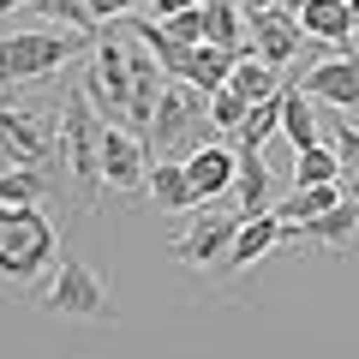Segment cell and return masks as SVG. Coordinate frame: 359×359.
Wrapping results in <instances>:
<instances>
[{
  "instance_id": "obj_1",
  "label": "cell",
  "mask_w": 359,
  "mask_h": 359,
  "mask_svg": "<svg viewBox=\"0 0 359 359\" xmlns=\"http://www.w3.org/2000/svg\"><path fill=\"white\" fill-rule=\"evenodd\" d=\"M210 132H216V120H210V96L204 90H192L186 78L162 84L156 114H150V126H144L150 162H186L198 144H210Z\"/></svg>"
},
{
  "instance_id": "obj_2",
  "label": "cell",
  "mask_w": 359,
  "mask_h": 359,
  "mask_svg": "<svg viewBox=\"0 0 359 359\" xmlns=\"http://www.w3.org/2000/svg\"><path fill=\"white\" fill-rule=\"evenodd\" d=\"M60 257V228L36 204H0V282L30 287Z\"/></svg>"
},
{
  "instance_id": "obj_3",
  "label": "cell",
  "mask_w": 359,
  "mask_h": 359,
  "mask_svg": "<svg viewBox=\"0 0 359 359\" xmlns=\"http://www.w3.org/2000/svg\"><path fill=\"white\" fill-rule=\"evenodd\" d=\"M102 132L108 120L90 108L84 90L60 102V162L78 186V210H96V198H102Z\"/></svg>"
},
{
  "instance_id": "obj_4",
  "label": "cell",
  "mask_w": 359,
  "mask_h": 359,
  "mask_svg": "<svg viewBox=\"0 0 359 359\" xmlns=\"http://www.w3.org/2000/svg\"><path fill=\"white\" fill-rule=\"evenodd\" d=\"M84 30H13L0 36V90L36 84V78H54L66 60L84 54Z\"/></svg>"
},
{
  "instance_id": "obj_5",
  "label": "cell",
  "mask_w": 359,
  "mask_h": 359,
  "mask_svg": "<svg viewBox=\"0 0 359 359\" xmlns=\"http://www.w3.org/2000/svg\"><path fill=\"white\" fill-rule=\"evenodd\" d=\"M42 311H48V318H78V323H120L114 299H108V282L72 252L54 257L48 287H42Z\"/></svg>"
},
{
  "instance_id": "obj_6",
  "label": "cell",
  "mask_w": 359,
  "mask_h": 359,
  "mask_svg": "<svg viewBox=\"0 0 359 359\" xmlns=\"http://www.w3.org/2000/svg\"><path fill=\"white\" fill-rule=\"evenodd\" d=\"M84 96L90 108L108 120V126H126L132 120V60H126V36H96V54H90L84 72Z\"/></svg>"
},
{
  "instance_id": "obj_7",
  "label": "cell",
  "mask_w": 359,
  "mask_h": 359,
  "mask_svg": "<svg viewBox=\"0 0 359 359\" xmlns=\"http://www.w3.org/2000/svg\"><path fill=\"white\" fill-rule=\"evenodd\" d=\"M240 222H245V216H240L233 204H198V210H192V228L180 233L168 252H174V264H186V269H210V264L228 257Z\"/></svg>"
},
{
  "instance_id": "obj_8",
  "label": "cell",
  "mask_w": 359,
  "mask_h": 359,
  "mask_svg": "<svg viewBox=\"0 0 359 359\" xmlns=\"http://www.w3.org/2000/svg\"><path fill=\"white\" fill-rule=\"evenodd\" d=\"M60 150V126L25 114V108H0V156L6 168H48Z\"/></svg>"
},
{
  "instance_id": "obj_9",
  "label": "cell",
  "mask_w": 359,
  "mask_h": 359,
  "mask_svg": "<svg viewBox=\"0 0 359 359\" xmlns=\"http://www.w3.org/2000/svg\"><path fill=\"white\" fill-rule=\"evenodd\" d=\"M102 186L120 192V198L150 186V144H144V132H132V126L102 132Z\"/></svg>"
},
{
  "instance_id": "obj_10",
  "label": "cell",
  "mask_w": 359,
  "mask_h": 359,
  "mask_svg": "<svg viewBox=\"0 0 359 359\" xmlns=\"http://www.w3.org/2000/svg\"><path fill=\"white\" fill-rule=\"evenodd\" d=\"M299 90H306L311 102H330V108H341V114L353 120L359 114V54L335 48L330 60H318L306 78H299Z\"/></svg>"
},
{
  "instance_id": "obj_11",
  "label": "cell",
  "mask_w": 359,
  "mask_h": 359,
  "mask_svg": "<svg viewBox=\"0 0 359 359\" xmlns=\"http://www.w3.org/2000/svg\"><path fill=\"white\" fill-rule=\"evenodd\" d=\"M299 13L294 6H264V13H245V42H252V54L257 60H269V66H287L299 54Z\"/></svg>"
},
{
  "instance_id": "obj_12",
  "label": "cell",
  "mask_w": 359,
  "mask_h": 359,
  "mask_svg": "<svg viewBox=\"0 0 359 359\" xmlns=\"http://www.w3.org/2000/svg\"><path fill=\"white\" fill-rule=\"evenodd\" d=\"M282 245V222H276V210H264V216H245L240 233H233L228 257H222V276H245V269L257 264V257H269Z\"/></svg>"
},
{
  "instance_id": "obj_13",
  "label": "cell",
  "mask_w": 359,
  "mask_h": 359,
  "mask_svg": "<svg viewBox=\"0 0 359 359\" xmlns=\"http://www.w3.org/2000/svg\"><path fill=\"white\" fill-rule=\"evenodd\" d=\"M233 168H240V156H233V144H198L192 156H186V174H192V186H198V198L204 204H216V198H228V186H233Z\"/></svg>"
},
{
  "instance_id": "obj_14",
  "label": "cell",
  "mask_w": 359,
  "mask_h": 359,
  "mask_svg": "<svg viewBox=\"0 0 359 359\" xmlns=\"http://www.w3.org/2000/svg\"><path fill=\"white\" fill-rule=\"evenodd\" d=\"M240 168H233V186H228V204L240 216H264L276 210V186H269V168H264V150H233Z\"/></svg>"
},
{
  "instance_id": "obj_15",
  "label": "cell",
  "mask_w": 359,
  "mask_h": 359,
  "mask_svg": "<svg viewBox=\"0 0 359 359\" xmlns=\"http://www.w3.org/2000/svg\"><path fill=\"white\" fill-rule=\"evenodd\" d=\"M150 204L156 210H168V216H192L204 198H198V186H192V174H186V162H150Z\"/></svg>"
},
{
  "instance_id": "obj_16",
  "label": "cell",
  "mask_w": 359,
  "mask_h": 359,
  "mask_svg": "<svg viewBox=\"0 0 359 359\" xmlns=\"http://www.w3.org/2000/svg\"><path fill=\"white\" fill-rule=\"evenodd\" d=\"M359 233V198H341V204H330L323 216L299 222V228H282V245L287 240H311V245H347Z\"/></svg>"
},
{
  "instance_id": "obj_17",
  "label": "cell",
  "mask_w": 359,
  "mask_h": 359,
  "mask_svg": "<svg viewBox=\"0 0 359 359\" xmlns=\"http://www.w3.org/2000/svg\"><path fill=\"white\" fill-rule=\"evenodd\" d=\"M299 30L330 48H353V18H347V0H294Z\"/></svg>"
},
{
  "instance_id": "obj_18",
  "label": "cell",
  "mask_w": 359,
  "mask_h": 359,
  "mask_svg": "<svg viewBox=\"0 0 359 359\" xmlns=\"http://www.w3.org/2000/svg\"><path fill=\"white\" fill-rule=\"evenodd\" d=\"M282 132L294 150H311V144H323V126H318V108H311V96L299 84H282Z\"/></svg>"
},
{
  "instance_id": "obj_19",
  "label": "cell",
  "mask_w": 359,
  "mask_h": 359,
  "mask_svg": "<svg viewBox=\"0 0 359 359\" xmlns=\"http://www.w3.org/2000/svg\"><path fill=\"white\" fill-rule=\"evenodd\" d=\"M233 60H240L233 48H216V42H198V48H192V60H186V72H180V78H186L192 90H204V96H210V90H222V84H228Z\"/></svg>"
},
{
  "instance_id": "obj_20",
  "label": "cell",
  "mask_w": 359,
  "mask_h": 359,
  "mask_svg": "<svg viewBox=\"0 0 359 359\" xmlns=\"http://www.w3.org/2000/svg\"><path fill=\"white\" fill-rule=\"evenodd\" d=\"M204 42L233 48V54L252 48V42H245V13L233 6V0H204Z\"/></svg>"
},
{
  "instance_id": "obj_21",
  "label": "cell",
  "mask_w": 359,
  "mask_h": 359,
  "mask_svg": "<svg viewBox=\"0 0 359 359\" xmlns=\"http://www.w3.org/2000/svg\"><path fill=\"white\" fill-rule=\"evenodd\" d=\"M228 84L240 90L245 102H269V96H282V78H276V66H269V60H257L252 48H245L240 60H233V72H228Z\"/></svg>"
},
{
  "instance_id": "obj_22",
  "label": "cell",
  "mask_w": 359,
  "mask_h": 359,
  "mask_svg": "<svg viewBox=\"0 0 359 359\" xmlns=\"http://www.w3.org/2000/svg\"><path fill=\"white\" fill-rule=\"evenodd\" d=\"M276 132H282V96H269V102H252V114H245L240 126L228 132V138H233V150H264Z\"/></svg>"
},
{
  "instance_id": "obj_23",
  "label": "cell",
  "mask_w": 359,
  "mask_h": 359,
  "mask_svg": "<svg viewBox=\"0 0 359 359\" xmlns=\"http://www.w3.org/2000/svg\"><path fill=\"white\" fill-rule=\"evenodd\" d=\"M341 186H294V198L287 204H276V222L282 228H299V222H311V216H323L330 204H341Z\"/></svg>"
},
{
  "instance_id": "obj_24",
  "label": "cell",
  "mask_w": 359,
  "mask_h": 359,
  "mask_svg": "<svg viewBox=\"0 0 359 359\" xmlns=\"http://www.w3.org/2000/svg\"><path fill=\"white\" fill-rule=\"evenodd\" d=\"M294 186H341V156L330 150V138L311 150H294Z\"/></svg>"
},
{
  "instance_id": "obj_25",
  "label": "cell",
  "mask_w": 359,
  "mask_h": 359,
  "mask_svg": "<svg viewBox=\"0 0 359 359\" xmlns=\"http://www.w3.org/2000/svg\"><path fill=\"white\" fill-rule=\"evenodd\" d=\"M330 150L341 156V192L347 198H359V126L353 120H335V132H330Z\"/></svg>"
},
{
  "instance_id": "obj_26",
  "label": "cell",
  "mask_w": 359,
  "mask_h": 359,
  "mask_svg": "<svg viewBox=\"0 0 359 359\" xmlns=\"http://www.w3.org/2000/svg\"><path fill=\"white\" fill-rule=\"evenodd\" d=\"M48 192V168H6L0 174V204H42Z\"/></svg>"
},
{
  "instance_id": "obj_27",
  "label": "cell",
  "mask_w": 359,
  "mask_h": 359,
  "mask_svg": "<svg viewBox=\"0 0 359 359\" xmlns=\"http://www.w3.org/2000/svg\"><path fill=\"white\" fill-rule=\"evenodd\" d=\"M36 13L48 18V25H60V30H96V13H90V0H36Z\"/></svg>"
},
{
  "instance_id": "obj_28",
  "label": "cell",
  "mask_w": 359,
  "mask_h": 359,
  "mask_svg": "<svg viewBox=\"0 0 359 359\" xmlns=\"http://www.w3.org/2000/svg\"><path fill=\"white\" fill-rule=\"evenodd\" d=\"M252 114V102H245L233 84H222V90H210V120H216V132H233L240 120Z\"/></svg>"
},
{
  "instance_id": "obj_29",
  "label": "cell",
  "mask_w": 359,
  "mask_h": 359,
  "mask_svg": "<svg viewBox=\"0 0 359 359\" xmlns=\"http://www.w3.org/2000/svg\"><path fill=\"white\" fill-rule=\"evenodd\" d=\"M162 25H168V36H180L186 48H198V42H204V6H192V13H168Z\"/></svg>"
},
{
  "instance_id": "obj_30",
  "label": "cell",
  "mask_w": 359,
  "mask_h": 359,
  "mask_svg": "<svg viewBox=\"0 0 359 359\" xmlns=\"http://www.w3.org/2000/svg\"><path fill=\"white\" fill-rule=\"evenodd\" d=\"M138 6H150V0H90V13H96V25H102V18H108V25H114V18H132Z\"/></svg>"
},
{
  "instance_id": "obj_31",
  "label": "cell",
  "mask_w": 359,
  "mask_h": 359,
  "mask_svg": "<svg viewBox=\"0 0 359 359\" xmlns=\"http://www.w3.org/2000/svg\"><path fill=\"white\" fill-rule=\"evenodd\" d=\"M192 6H204V0H150V13L168 18V13H192Z\"/></svg>"
},
{
  "instance_id": "obj_32",
  "label": "cell",
  "mask_w": 359,
  "mask_h": 359,
  "mask_svg": "<svg viewBox=\"0 0 359 359\" xmlns=\"http://www.w3.org/2000/svg\"><path fill=\"white\" fill-rule=\"evenodd\" d=\"M240 13H264V6H282V0H233Z\"/></svg>"
},
{
  "instance_id": "obj_33",
  "label": "cell",
  "mask_w": 359,
  "mask_h": 359,
  "mask_svg": "<svg viewBox=\"0 0 359 359\" xmlns=\"http://www.w3.org/2000/svg\"><path fill=\"white\" fill-rule=\"evenodd\" d=\"M347 18H353V36H359V0H347Z\"/></svg>"
},
{
  "instance_id": "obj_34",
  "label": "cell",
  "mask_w": 359,
  "mask_h": 359,
  "mask_svg": "<svg viewBox=\"0 0 359 359\" xmlns=\"http://www.w3.org/2000/svg\"><path fill=\"white\" fill-rule=\"evenodd\" d=\"M18 6H30V0H0V13H18Z\"/></svg>"
}]
</instances>
